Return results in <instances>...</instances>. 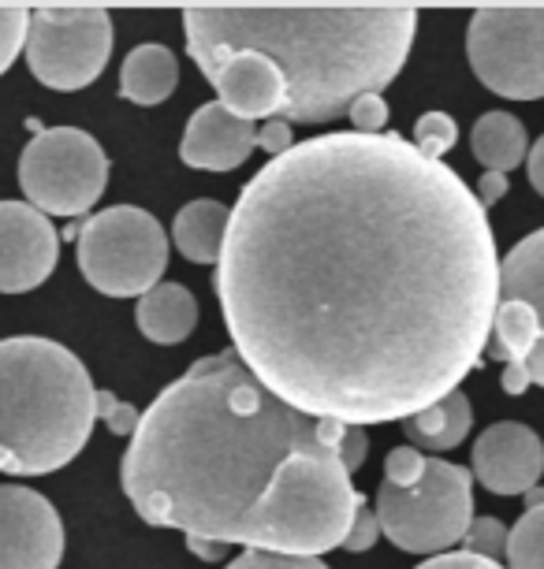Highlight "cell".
<instances>
[{"instance_id": "obj_11", "label": "cell", "mask_w": 544, "mask_h": 569, "mask_svg": "<svg viewBox=\"0 0 544 569\" xmlns=\"http://www.w3.org/2000/svg\"><path fill=\"white\" fill-rule=\"evenodd\" d=\"M63 521L57 507L23 485H0V569H57Z\"/></svg>"}, {"instance_id": "obj_14", "label": "cell", "mask_w": 544, "mask_h": 569, "mask_svg": "<svg viewBox=\"0 0 544 569\" xmlns=\"http://www.w3.org/2000/svg\"><path fill=\"white\" fill-rule=\"evenodd\" d=\"M198 68L206 71L224 109L236 112L239 120H280L287 86L280 68L269 57H261V52H228V57L201 60Z\"/></svg>"}, {"instance_id": "obj_21", "label": "cell", "mask_w": 544, "mask_h": 569, "mask_svg": "<svg viewBox=\"0 0 544 569\" xmlns=\"http://www.w3.org/2000/svg\"><path fill=\"white\" fill-rule=\"evenodd\" d=\"M507 569H544V507L526 510L511 529Z\"/></svg>"}, {"instance_id": "obj_17", "label": "cell", "mask_w": 544, "mask_h": 569, "mask_svg": "<svg viewBox=\"0 0 544 569\" xmlns=\"http://www.w3.org/2000/svg\"><path fill=\"white\" fill-rule=\"evenodd\" d=\"M228 228H231V209L224 206V201L198 198V201H187V206L176 212L172 242L187 261L220 264L224 242H228Z\"/></svg>"}, {"instance_id": "obj_18", "label": "cell", "mask_w": 544, "mask_h": 569, "mask_svg": "<svg viewBox=\"0 0 544 569\" xmlns=\"http://www.w3.org/2000/svg\"><path fill=\"white\" fill-rule=\"evenodd\" d=\"M179 82V63L172 57V49L157 46H135L127 52L123 68H120V93L135 104H161L172 98Z\"/></svg>"}, {"instance_id": "obj_34", "label": "cell", "mask_w": 544, "mask_h": 569, "mask_svg": "<svg viewBox=\"0 0 544 569\" xmlns=\"http://www.w3.org/2000/svg\"><path fill=\"white\" fill-rule=\"evenodd\" d=\"M526 171H530V187L544 198V134H541L537 142H533V149H530Z\"/></svg>"}, {"instance_id": "obj_7", "label": "cell", "mask_w": 544, "mask_h": 569, "mask_svg": "<svg viewBox=\"0 0 544 569\" xmlns=\"http://www.w3.org/2000/svg\"><path fill=\"white\" fill-rule=\"evenodd\" d=\"M75 257L93 291L109 298H142L154 291L168 264V234L154 212L112 206L75 228Z\"/></svg>"}, {"instance_id": "obj_29", "label": "cell", "mask_w": 544, "mask_h": 569, "mask_svg": "<svg viewBox=\"0 0 544 569\" xmlns=\"http://www.w3.org/2000/svg\"><path fill=\"white\" fill-rule=\"evenodd\" d=\"M350 123H355L358 134H388L384 127H388V101L380 98V93H369V98H358L350 104Z\"/></svg>"}, {"instance_id": "obj_30", "label": "cell", "mask_w": 544, "mask_h": 569, "mask_svg": "<svg viewBox=\"0 0 544 569\" xmlns=\"http://www.w3.org/2000/svg\"><path fill=\"white\" fill-rule=\"evenodd\" d=\"M258 146L276 160V157H284V153H291L298 142L291 138V123H287V120H265L258 127Z\"/></svg>"}, {"instance_id": "obj_15", "label": "cell", "mask_w": 544, "mask_h": 569, "mask_svg": "<svg viewBox=\"0 0 544 569\" xmlns=\"http://www.w3.org/2000/svg\"><path fill=\"white\" fill-rule=\"evenodd\" d=\"M258 149V127L250 120H239L220 101H209L190 116L179 157L190 168L201 171H231L247 164V157Z\"/></svg>"}, {"instance_id": "obj_4", "label": "cell", "mask_w": 544, "mask_h": 569, "mask_svg": "<svg viewBox=\"0 0 544 569\" xmlns=\"http://www.w3.org/2000/svg\"><path fill=\"white\" fill-rule=\"evenodd\" d=\"M98 388L68 347L41 336L0 339V472H57L90 443Z\"/></svg>"}, {"instance_id": "obj_32", "label": "cell", "mask_w": 544, "mask_h": 569, "mask_svg": "<svg viewBox=\"0 0 544 569\" xmlns=\"http://www.w3.org/2000/svg\"><path fill=\"white\" fill-rule=\"evenodd\" d=\"M344 466L347 472H355L362 469V461H366L369 455V439H366V428H358V425H347V432H344Z\"/></svg>"}, {"instance_id": "obj_8", "label": "cell", "mask_w": 544, "mask_h": 569, "mask_svg": "<svg viewBox=\"0 0 544 569\" xmlns=\"http://www.w3.org/2000/svg\"><path fill=\"white\" fill-rule=\"evenodd\" d=\"M466 57L485 90L511 101L544 98V4L477 8Z\"/></svg>"}, {"instance_id": "obj_19", "label": "cell", "mask_w": 544, "mask_h": 569, "mask_svg": "<svg viewBox=\"0 0 544 569\" xmlns=\"http://www.w3.org/2000/svg\"><path fill=\"white\" fill-rule=\"evenodd\" d=\"M471 425H474V410H471V399L463 391H452L444 395L441 402H433L429 410L414 413L403 421V436L411 439V447H425V450H455L471 436Z\"/></svg>"}, {"instance_id": "obj_6", "label": "cell", "mask_w": 544, "mask_h": 569, "mask_svg": "<svg viewBox=\"0 0 544 569\" xmlns=\"http://www.w3.org/2000/svg\"><path fill=\"white\" fill-rule=\"evenodd\" d=\"M485 358L504 361L507 395L544 388V228L500 261V306Z\"/></svg>"}, {"instance_id": "obj_1", "label": "cell", "mask_w": 544, "mask_h": 569, "mask_svg": "<svg viewBox=\"0 0 544 569\" xmlns=\"http://www.w3.org/2000/svg\"><path fill=\"white\" fill-rule=\"evenodd\" d=\"M217 298L243 365L339 425L407 421L488 353V209L399 134L336 131L269 160L231 206Z\"/></svg>"}, {"instance_id": "obj_28", "label": "cell", "mask_w": 544, "mask_h": 569, "mask_svg": "<svg viewBox=\"0 0 544 569\" xmlns=\"http://www.w3.org/2000/svg\"><path fill=\"white\" fill-rule=\"evenodd\" d=\"M98 417H105L109 432L116 436H135L138 425H142V413H138L135 406L120 402L112 391H98Z\"/></svg>"}, {"instance_id": "obj_31", "label": "cell", "mask_w": 544, "mask_h": 569, "mask_svg": "<svg viewBox=\"0 0 544 569\" xmlns=\"http://www.w3.org/2000/svg\"><path fill=\"white\" fill-rule=\"evenodd\" d=\"M414 569H504V566L493 562V558L471 555V551H447V555L425 558V562Z\"/></svg>"}, {"instance_id": "obj_27", "label": "cell", "mask_w": 544, "mask_h": 569, "mask_svg": "<svg viewBox=\"0 0 544 569\" xmlns=\"http://www.w3.org/2000/svg\"><path fill=\"white\" fill-rule=\"evenodd\" d=\"M380 518H377V507H369L366 496L358 499V510H355V525H350V532H347V540H344V551L350 555H362V551H369L373 543L380 540Z\"/></svg>"}, {"instance_id": "obj_35", "label": "cell", "mask_w": 544, "mask_h": 569, "mask_svg": "<svg viewBox=\"0 0 544 569\" xmlns=\"http://www.w3.org/2000/svg\"><path fill=\"white\" fill-rule=\"evenodd\" d=\"M187 547H190V555L206 558V562H217V558L228 555V543H217V540H198V536H187Z\"/></svg>"}, {"instance_id": "obj_22", "label": "cell", "mask_w": 544, "mask_h": 569, "mask_svg": "<svg viewBox=\"0 0 544 569\" xmlns=\"http://www.w3.org/2000/svg\"><path fill=\"white\" fill-rule=\"evenodd\" d=\"M30 19H34V8H27V4H0V74L12 68L19 52L27 49Z\"/></svg>"}, {"instance_id": "obj_2", "label": "cell", "mask_w": 544, "mask_h": 569, "mask_svg": "<svg viewBox=\"0 0 544 569\" xmlns=\"http://www.w3.org/2000/svg\"><path fill=\"white\" fill-rule=\"evenodd\" d=\"M344 432L295 410L224 350L142 410L120 461L123 491L161 529L317 558L344 547L362 499L339 450Z\"/></svg>"}, {"instance_id": "obj_9", "label": "cell", "mask_w": 544, "mask_h": 569, "mask_svg": "<svg viewBox=\"0 0 544 569\" xmlns=\"http://www.w3.org/2000/svg\"><path fill=\"white\" fill-rule=\"evenodd\" d=\"M109 182V157L87 131L49 127L27 142L19 157V187L46 217H79L101 201Z\"/></svg>"}, {"instance_id": "obj_33", "label": "cell", "mask_w": 544, "mask_h": 569, "mask_svg": "<svg viewBox=\"0 0 544 569\" xmlns=\"http://www.w3.org/2000/svg\"><path fill=\"white\" fill-rule=\"evenodd\" d=\"M477 201L488 209V206H496L500 198L507 194V176H500V171H482V179H477Z\"/></svg>"}, {"instance_id": "obj_24", "label": "cell", "mask_w": 544, "mask_h": 569, "mask_svg": "<svg viewBox=\"0 0 544 569\" xmlns=\"http://www.w3.org/2000/svg\"><path fill=\"white\" fill-rule=\"evenodd\" d=\"M507 540H511V529H504L500 518H474L471 532H466V540H463L466 543L463 551L500 562V558H507Z\"/></svg>"}, {"instance_id": "obj_3", "label": "cell", "mask_w": 544, "mask_h": 569, "mask_svg": "<svg viewBox=\"0 0 544 569\" xmlns=\"http://www.w3.org/2000/svg\"><path fill=\"white\" fill-rule=\"evenodd\" d=\"M414 30V4H190L184 12L195 63L261 52L280 68L287 123H328L392 86Z\"/></svg>"}, {"instance_id": "obj_23", "label": "cell", "mask_w": 544, "mask_h": 569, "mask_svg": "<svg viewBox=\"0 0 544 569\" xmlns=\"http://www.w3.org/2000/svg\"><path fill=\"white\" fill-rule=\"evenodd\" d=\"M455 142H458V127L447 112H425L422 120L414 123V146L429 160H441L444 153H452Z\"/></svg>"}, {"instance_id": "obj_5", "label": "cell", "mask_w": 544, "mask_h": 569, "mask_svg": "<svg viewBox=\"0 0 544 569\" xmlns=\"http://www.w3.org/2000/svg\"><path fill=\"white\" fill-rule=\"evenodd\" d=\"M377 518L380 532L399 551L447 555V547L466 540L474 525V472L429 458L425 477L414 488H396L384 480L377 488Z\"/></svg>"}, {"instance_id": "obj_10", "label": "cell", "mask_w": 544, "mask_h": 569, "mask_svg": "<svg viewBox=\"0 0 544 569\" xmlns=\"http://www.w3.org/2000/svg\"><path fill=\"white\" fill-rule=\"evenodd\" d=\"M116 30L98 4H41L30 19L27 63L49 90H87L109 63Z\"/></svg>"}, {"instance_id": "obj_16", "label": "cell", "mask_w": 544, "mask_h": 569, "mask_svg": "<svg viewBox=\"0 0 544 569\" xmlns=\"http://www.w3.org/2000/svg\"><path fill=\"white\" fill-rule=\"evenodd\" d=\"M135 325L149 342L176 347L198 325V302L184 283H157L154 291L138 298Z\"/></svg>"}, {"instance_id": "obj_36", "label": "cell", "mask_w": 544, "mask_h": 569, "mask_svg": "<svg viewBox=\"0 0 544 569\" xmlns=\"http://www.w3.org/2000/svg\"><path fill=\"white\" fill-rule=\"evenodd\" d=\"M537 507H544V488L526 491V510H537Z\"/></svg>"}, {"instance_id": "obj_25", "label": "cell", "mask_w": 544, "mask_h": 569, "mask_svg": "<svg viewBox=\"0 0 544 569\" xmlns=\"http://www.w3.org/2000/svg\"><path fill=\"white\" fill-rule=\"evenodd\" d=\"M425 466H429V458H425L418 447H411V443L396 447L384 458V480L396 488H414L425 477Z\"/></svg>"}, {"instance_id": "obj_20", "label": "cell", "mask_w": 544, "mask_h": 569, "mask_svg": "<svg viewBox=\"0 0 544 569\" xmlns=\"http://www.w3.org/2000/svg\"><path fill=\"white\" fill-rule=\"evenodd\" d=\"M471 149L474 160L485 171H500L507 176L511 168H518L522 160H530V138L522 120H515L511 112H485L471 131Z\"/></svg>"}, {"instance_id": "obj_12", "label": "cell", "mask_w": 544, "mask_h": 569, "mask_svg": "<svg viewBox=\"0 0 544 569\" xmlns=\"http://www.w3.org/2000/svg\"><path fill=\"white\" fill-rule=\"evenodd\" d=\"M60 234L30 201H0V295H27L52 276Z\"/></svg>"}, {"instance_id": "obj_26", "label": "cell", "mask_w": 544, "mask_h": 569, "mask_svg": "<svg viewBox=\"0 0 544 569\" xmlns=\"http://www.w3.org/2000/svg\"><path fill=\"white\" fill-rule=\"evenodd\" d=\"M224 569H328L322 558H303V555H273V551H243L231 558Z\"/></svg>"}, {"instance_id": "obj_13", "label": "cell", "mask_w": 544, "mask_h": 569, "mask_svg": "<svg viewBox=\"0 0 544 569\" xmlns=\"http://www.w3.org/2000/svg\"><path fill=\"white\" fill-rule=\"evenodd\" d=\"M474 480L493 496H526L544 472V443L530 425L500 421L474 443Z\"/></svg>"}]
</instances>
